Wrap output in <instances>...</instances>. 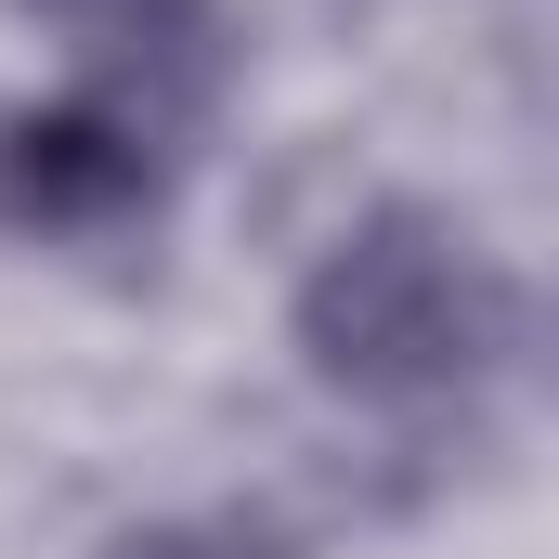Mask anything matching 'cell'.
I'll use <instances>...</instances> for the list:
<instances>
[{
    "label": "cell",
    "instance_id": "1",
    "mask_svg": "<svg viewBox=\"0 0 559 559\" xmlns=\"http://www.w3.org/2000/svg\"><path fill=\"white\" fill-rule=\"evenodd\" d=\"M495 338H508V286L481 274L468 235L429 222V209H365L312 261V286H299V352L352 404H429Z\"/></svg>",
    "mask_w": 559,
    "mask_h": 559
},
{
    "label": "cell",
    "instance_id": "2",
    "mask_svg": "<svg viewBox=\"0 0 559 559\" xmlns=\"http://www.w3.org/2000/svg\"><path fill=\"white\" fill-rule=\"evenodd\" d=\"M156 195V156L143 118L105 105H52V118H0V222H39V235H92Z\"/></svg>",
    "mask_w": 559,
    "mask_h": 559
},
{
    "label": "cell",
    "instance_id": "3",
    "mask_svg": "<svg viewBox=\"0 0 559 559\" xmlns=\"http://www.w3.org/2000/svg\"><path fill=\"white\" fill-rule=\"evenodd\" d=\"M105 559H261L248 534H131V547H105Z\"/></svg>",
    "mask_w": 559,
    "mask_h": 559
}]
</instances>
